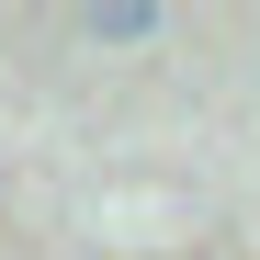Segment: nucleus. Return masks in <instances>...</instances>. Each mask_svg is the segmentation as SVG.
Wrapping results in <instances>:
<instances>
[{
    "mask_svg": "<svg viewBox=\"0 0 260 260\" xmlns=\"http://www.w3.org/2000/svg\"><path fill=\"white\" fill-rule=\"evenodd\" d=\"M91 34H102V46H136V34H158V12H147V0H102Z\"/></svg>",
    "mask_w": 260,
    "mask_h": 260,
    "instance_id": "obj_1",
    "label": "nucleus"
}]
</instances>
